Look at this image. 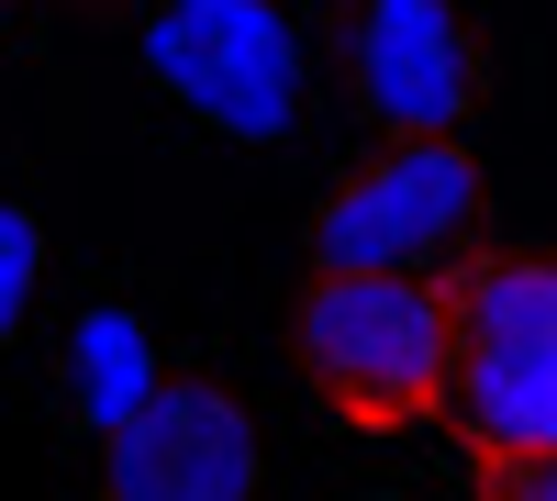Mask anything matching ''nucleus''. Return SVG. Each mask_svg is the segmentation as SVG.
<instances>
[{
    "label": "nucleus",
    "mask_w": 557,
    "mask_h": 501,
    "mask_svg": "<svg viewBox=\"0 0 557 501\" xmlns=\"http://www.w3.org/2000/svg\"><path fill=\"white\" fill-rule=\"evenodd\" d=\"M290 356L368 435L435 424L446 413V290L412 267H323L290 312Z\"/></svg>",
    "instance_id": "obj_1"
},
{
    "label": "nucleus",
    "mask_w": 557,
    "mask_h": 501,
    "mask_svg": "<svg viewBox=\"0 0 557 501\" xmlns=\"http://www.w3.org/2000/svg\"><path fill=\"white\" fill-rule=\"evenodd\" d=\"M446 413L469 446H557V267L480 256L446 279Z\"/></svg>",
    "instance_id": "obj_2"
},
{
    "label": "nucleus",
    "mask_w": 557,
    "mask_h": 501,
    "mask_svg": "<svg viewBox=\"0 0 557 501\" xmlns=\"http://www.w3.org/2000/svg\"><path fill=\"white\" fill-rule=\"evenodd\" d=\"M146 67L168 78L178 112H201L235 146H278L301 123V34L278 0H157Z\"/></svg>",
    "instance_id": "obj_3"
},
{
    "label": "nucleus",
    "mask_w": 557,
    "mask_h": 501,
    "mask_svg": "<svg viewBox=\"0 0 557 501\" xmlns=\"http://www.w3.org/2000/svg\"><path fill=\"white\" fill-rule=\"evenodd\" d=\"M268 458L235 390L212 379H157L134 413L101 424V490L112 501H257Z\"/></svg>",
    "instance_id": "obj_4"
},
{
    "label": "nucleus",
    "mask_w": 557,
    "mask_h": 501,
    "mask_svg": "<svg viewBox=\"0 0 557 501\" xmlns=\"http://www.w3.org/2000/svg\"><path fill=\"white\" fill-rule=\"evenodd\" d=\"M480 201V167L457 134H401V146L346 178L335 201L312 212V267H424Z\"/></svg>",
    "instance_id": "obj_5"
},
{
    "label": "nucleus",
    "mask_w": 557,
    "mask_h": 501,
    "mask_svg": "<svg viewBox=\"0 0 557 501\" xmlns=\"http://www.w3.org/2000/svg\"><path fill=\"white\" fill-rule=\"evenodd\" d=\"M357 101L391 134H457L480 101V57L457 0H368L357 12Z\"/></svg>",
    "instance_id": "obj_6"
},
{
    "label": "nucleus",
    "mask_w": 557,
    "mask_h": 501,
    "mask_svg": "<svg viewBox=\"0 0 557 501\" xmlns=\"http://www.w3.org/2000/svg\"><path fill=\"white\" fill-rule=\"evenodd\" d=\"M146 390H157V368H146V324H134L123 301H101V312L78 324V368H67L78 424H112V413H134Z\"/></svg>",
    "instance_id": "obj_7"
},
{
    "label": "nucleus",
    "mask_w": 557,
    "mask_h": 501,
    "mask_svg": "<svg viewBox=\"0 0 557 501\" xmlns=\"http://www.w3.org/2000/svg\"><path fill=\"white\" fill-rule=\"evenodd\" d=\"M480 501H557V458L546 446H469Z\"/></svg>",
    "instance_id": "obj_8"
},
{
    "label": "nucleus",
    "mask_w": 557,
    "mask_h": 501,
    "mask_svg": "<svg viewBox=\"0 0 557 501\" xmlns=\"http://www.w3.org/2000/svg\"><path fill=\"white\" fill-rule=\"evenodd\" d=\"M34 267H45V235H34V212H23V201H0V335L23 324V301H34Z\"/></svg>",
    "instance_id": "obj_9"
}]
</instances>
